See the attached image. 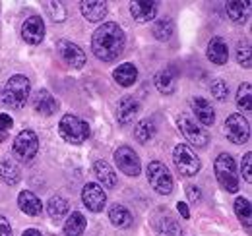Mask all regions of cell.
<instances>
[{
  "mask_svg": "<svg viewBox=\"0 0 252 236\" xmlns=\"http://www.w3.org/2000/svg\"><path fill=\"white\" fill-rule=\"evenodd\" d=\"M33 109L43 117H53L59 111V101L47 89H39L33 97Z\"/></svg>",
  "mask_w": 252,
  "mask_h": 236,
  "instance_id": "14",
  "label": "cell"
},
{
  "mask_svg": "<svg viewBox=\"0 0 252 236\" xmlns=\"http://www.w3.org/2000/svg\"><path fill=\"white\" fill-rule=\"evenodd\" d=\"M177 209H179V213H181V217H183V219H189V217H190V213H189V206H187V204H183V202H179V204H177Z\"/></svg>",
  "mask_w": 252,
  "mask_h": 236,
  "instance_id": "41",
  "label": "cell"
},
{
  "mask_svg": "<svg viewBox=\"0 0 252 236\" xmlns=\"http://www.w3.org/2000/svg\"><path fill=\"white\" fill-rule=\"evenodd\" d=\"M237 62L245 68H251V43L243 41L237 45Z\"/></svg>",
  "mask_w": 252,
  "mask_h": 236,
  "instance_id": "34",
  "label": "cell"
},
{
  "mask_svg": "<svg viewBox=\"0 0 252 236\" xmlns=\"http://www.w3.org/2000/svg\"><path fill=\"white\" fill-rule=\"evenodd\" d=\"M190 107H192V111H194V115H196L200 124L212 126V124L216 122V111H214V107H212V103H210L208 99H204V97H194V99L190 101Z\"/></svg>",
  "mask_w": 252,
  "mask_h": 236,
  "instance_id": "15",
  "label": "cell"
},
{
  "mask_svg": "<svg viewBox=\"0 0 252 236\" xmlns=\"http://www.w3.org/2000/svg\"><path fill=\"white\" fill-rule=\"evenodd\" d=\"M0 178H2L4 184L16 186V184L20 182V178H22L18 165L12 163V161H8V159H2V161H0Z\"/></svg>",
  "mask_w": 252,
  "mask_h": 236,
  "instance_id": "28",
  "label": "cell"
},
{
  "mask_svg": "<svg viewBox=\"0 0 252 236\" xmlns=\"http://www.w3.org/2000/svg\"><path fill=\"white\" fill-rule=\"evenodd\" d=\"M57 53L66 66L74 68V70H80L86 66V53L72 41H66V39H61L57 43Z\"/></svg>",
  "mask_w": 252,
  "mask_h": 236,
  "instance_id": "10",
  "label": "cell"
},
{
  "mask_svg": "<svg viewBox=\"0 0 252 236\" xmlns=\"http://www.w3.org/2000/svg\"><path fill=\"white\" fill-rule=\"evenodd\" d=\"M216 178L220 182V186L229 192V194H237L239 188H241V182H239V177H237V163L235 159L229 155V153H221L220 157L216 159Z\"/></svg>",
  "mask_w": 252,
  "mask_h": 236,
  "instance_id": "3",
  "label": "cell"
},
{
  "mask_svg": "<svg viewBox=\"0 0 252 236\" xmlns=\"http://www.w3.org/2000/svg\"><path fill=\"white\" fill-rule=\"evenodd\" d=\"M115 163L126 177H138L142 173V163H140L138 153L134 149L126 148V146L115 151Z\"/></svg>",
  "mask_w": 252,
  "mask_h": 236,
  "instance_id": "11",
  "label": "cell"
},
{
  "mask_svg": "<svg viewBox=\"0 0 252 236\" xmlns=\"http://www.w3.org/2000/svg\"><path fill=\"white\" fill-rule=\"evenodd\" d=\"M49 6H51V14H53V18H55L57 22H64L66 12H64L63 4H61V2H51Z\"/></svg>",
  "mask_w": 252,
  "mask_h": 236,
  "instance_id": "37",
  "label": "cell"
},
{
  "mask_svg": "<svg viewBox=\"0 0 252 236\" xmlns=\"http://www.w3.org/2000/svg\"><path fill=\"white\" fill-rule=\"evenodd\" d=\"M12 124H14L12 117H8V115L0 113V142L6 138V134H8V132H10V128H12Z\"/></svg>",
  "mask_w": 252,
  "mask_h": 236,
  "instance_id": "36",
  "label": "cell"
},
{
  "mask_svg": "<svg viewBox=\"0 0 252 236\" xmlns=\"http://www.w3.org/2000/svg\"><path fill=\"white\" fill-rule=\"evenodd\" d=\"M154 229L159 236H181V225L169 213H158L154 217Z\"/></svg>",
  "mask_w": 252,
  "mask_h": 236,
  "instance_id": "18",
  "label": "cell"
},
{
  "mask_svg": "<svg viewBox=\"0 0 252 236\" xmlns=\"http://www.w3.org/2000/svg\"><path fill=\"white\" fill-rule=\"evenodd\" d=\"M68 202L64 200L63 196H53L51 200H49V204H47V211H49V215H51V219L53 221H61L64 215L68 213Z\"/></svg>",
  "mask_w": 252,
  "mask_h": 236,
  "instance_id": "30",
  "label": "cell"
},
{
  "mask_svg": "<svg viewBox=\"0 0 252 236\" xmlns=\"http://www.w3.org/2000/svg\"><path fill=\"white\" fill-rule=\"evenodd\" d=\"M187 194H189V200L192 204H198L202 200V190L198 186H189L187 188Z\"/></svg>",
  "mask_w": 252,
  "mask_h": 236,
  "instance_id": "39",
  "label": "cell"
},
{
  "mask_svg": "<svg viewBox=\"0 0 252 236\" xmlns=\"http://www.w3.org/2000/svg\"><path fill=\"white\" fill-rule=\"evenodd\" d=\"M225 136L229 142L237 144V146H243L249 142L251 138V124L249 120L243 117V115H229L227 120H225Z\"/></svg>",
  "mask_w": 252,
  "mask_h": 236,
  "instance_id": "8",
  "label": "cell"
},
{
  "mask_svg": "<svg viewBox=\"0 0 252 236\" xmlns=\"http://www.w3.org/2000/svg\"><path fill=\"white\" fill-rule=\"evenodd\" d=\"M18 206H20V209H22L26 215H30V217H37V215H41V211H43L41 200H39L33 192H30V190L20 192V196H18Z\"/></svg>",
  "mask_w": 252,
  "mask_h": 236,
  "instance_id": "20",
  "label": "cell"
},
{
  "mask_svg": "<svg viewBox=\"0 0 252 236\" xmlns=\"http://www.w3.org/2000/svg\"><path fill=\"white\" fill-rule=\"evenodd\" d=\"M138 113H140V103H138L134 97L126 95V97L121 99V103H119V109H117V120H119V124L128 126L130 122H134V118L138 117Z\"/></svg>",
  "mask_w": 252,
  "mask_h": 236,
  "instance_id": "17",
  "label": "cell"
},
{
  "mask_svg": "<svg viewBox=\"0 0 252 236\" xmlns=\"http://www.w3.org/2000/svg\"><path fill=\"white\" fill-rule=\"evenodd\" d=\"M86 217L80 211H72V215L64 223V236H82L86 231Z\"/></svg>",
  "mask_w": 252,
  "mask_h": 236,
  "instance_id": "26",
  "label": "cell"
},
{
  "mask_svg": "<svg viewBox=\"0 0 252 236\" xmlns=\"http://www.w3.org/2000/svg\"><path fill=\"white\" fill-rule=\"evenodd\" d=\"M0 236H12V227L6 217L0 215Z\"/></svg>",
  "mask_w": 252,
  "mask_h": 236,
  "instance_id": "40",
  "label": "cell"
},
{
  "mask_svg": "<svg viewBox=\"0 0 252 236\" xmlns=\"http://www.w3.org/2000/svg\"><path fill=\"white\" fill-rule=\"evenodd\" d=\"M126 35L123 28L115 22H107L95 30L92 37V51L99 60L103 62H113L119 59L125 51Z\"/></svg>",
  "mask_w": 252,
  "mask_h": 236,
  "instance_id": "1",
  "label": "cell"
},
{
  "mask_svg": "<svg viewBox=\"0 0 252 236\" xmlns=\"http://www.w3.org/2000/svg\"><path fill=\"white\" fill-rule=\"evenodd\" d=\"M80 8H82V14L88 22H103V18L107 16V4L105 2H95V0H84L80 2Z\"/></svg>",
  "mask_w": 252,
  "mask_h": 236,
  "instance_id": "21",
  "label": "cell"
},
{
  "mask_svg": "<svg viewBox=\"0 0 252 236\" xmlns=\"http://www.w3.org/2000/svg\"><path fill=\"white\" fill-rule=\"evenodd\" d=\"M82 202H84V206L88 207L90 211L99 213V211H103L105 206H107V194L103 192V188L99 184L88 182L82 188Z\"/></svg>",
  "mask_w": 252,
  "mask_h": 236,
  "instance_id": "12",
  "label": "cell"
},
{
  "mask_svg": "<svg viewBox=\"0 0 252 236\" xmlns=\"http://www.w3.org/2000/svg\"><path fill=\"white\" fill-rule=\"evenodd\" d=\"M251 161H252V155L251 153H247L245 155V159H243V167H241V171H243V178H245V182H252V175H251Z\"/></svg>",
  "mask_w": 252,
  "mask_h": 236,
  "instance_id": "38",
  "label": "cell"
},
{
  "mask_svg": "<svg viewBox=\"0 0 252 236\" xmlns=\"http://www.w3.org/2000/svg\"><path fill=\"white\" fill-rule=\"evenodd\" d=\"M206 55H208L210 62L221 66V64H225V62L229 60V47H227V43H225L221 37H214V39L208 43Z\"/></svg>",
  "mask_w": 252,
  "mask_h": 236,
  "instance_id": "19",
  "label": "cell"
},
{
  "mask_svg": "<svg viewBox=\"0 0 252 236\" xmlns=\"http://www.w3.org/2000/svg\"><path fill=\"white\" fill-rule=\"evenodd\" d=\"M156 88H158V91L163 93V95L175 93V88H177V72H175L173 68L161 70L158 76H156Z\"/></svg>",
  "mask_w": 252,
  "mask_h": 236,
  "instance_id": "23",
  "label": "cell"
},
{
  "mask_svg": "<svg viewBox=\"0 0 252 236\" xmlns=\"http://www.w3.org/2000/svg\"><path fill=\"white\" fill-rule=\"evenodd\" d=\"M225 12L233 24H245L251 14V4L249 2H227Z\"/></svg>",
  "mask_w": 252,
  "mask_h": 236,
  "instance_id": "25",
  "label": "cell"
},
{
  "mask_svg": "<svg viewBox=\"0 0 252 236\" xmlns=\"http://www.w3.org/2000/svg\"><path fill=\"white\" fill-rule=\"evenodd\" d=\"M109 219L117 229H128L132 225V213L125 206H119V204L109 207Z\"/></svg>",
  "mask_w": 252,
  "mask_h": 236,
  "instance_id": "27",
  "label": "cell"
},
{
  "mask_svg": "<svg viewBox=\"0 0 252 236\" xmlns=\"http://www.w3.org/2000/svg\"><path fill=\"white\" fill-rule=\"evenodd\" d=\"M173 161H175L177 171L183 177H194L200 171V167H202L200 159L196 157V153L187 144H179L175 148V151H173Z\"/></svg>",
  "mask_w": 252,
  "mask_h": 236,
  "instance_id": "6",
  "label": "cell"
},
{
  "mask_svg": "<svg viewBox=\"0 0 252 236\" xmlns=\"http://www.w3.org/2000/svg\"><path fill=\"white\" fill-rule=\"evenodd\" d=\"M130 14L138 24H150L158 16V2H130Z\"/></svg>",
  "mask_w": 252,
  "mask_h": 236,
  "instance_id": "16",
  "label": "cell"
},
{
  "mask_svg": "<svg viewBox=\"0 0 252 236\" xmlns=\"http://www.w3.org/2000/svg\"><path fill=\"white\" fill-rule=\"evenodd\" d=\"M113 80H115L119 86H123V88H130V86H134V82L138 80V68H136L134 64H130V62H125V64H121V66L113 72Z\"/></svg>",
  "mask_w": 252,
  "mask_h": 236,
  "instance_id": "22",
  "label": "cell"
},
{
  "mask_svg": "<svg viewBox=\"0 0 252 236\" xmlns=\"http://www.w3.org/2000/svg\"><path fill=\"white\" fill-rule=\"evenodd\" d=\"M210 91H212V97L216 101H225L227 95H229V86L223 82V80H214L210 84Z\"/></svg>",
  "mask_w": 252,
  "mask_h": 236,
  "instance_id": "35",
  "label": "cell"
},
{
  "mask_svg": "<svg viewBox=\"0 0 252 236\" xmlns=\"http://www.w3.org/2000/svg\"><path fill=\"white\" fill-rule=\"evenodd\" d=\"M235 215L249 231L251 229V202L247 198H237L235 200Z\"/></svg>",
  "mask_w": 252,
  "mask_h": 236,
  "instance_id": "32",
  "label": "cell"
},
{
  "mask_svg": "<svg viewBox=\"0 0 252 236\" xmlns=\"http://www.w3.org/2000/svg\"><path fill=\"white\" fill-rule=\"evenodd\" d=\"M22 37L30 45H39L45 39V22L41 16H30L22 26Z\"/></svg>",
  "mask_w": 252,
  "mask_h": 236,
  "instance_id": "13",
  "label": "cell"
},
{
  "mask_svg": "<svg viewBox=\"0 0 252 236\" xmlns=\"http://www.w3.org/2000/svg\"><path fill=\"white\" fill-rule=\"evenodd\" d=\"M12 151H14V155L20 161L30 163L33 157L37 155V151H39V138H37V134L33 130H22L16 136V140H14Z\"/></svg>",
  "mask_w": 252,
  "mask_h": 236,
  "instance_id": "7",
  "label": "cell"
},
{
  "mask_svg": "<svg viewBox=\"0 0 252 236\" xmlns=\"http://www.w3.org/2000/svg\"><path fill=\"white\" fill-rule=\"evenodd\" d=\"M237 107L243 109L245 113L251 111V84L249 82L241 84V88L237 91Z\"/></svg>",
  "mask_w": 252,
  "mask_h": 236,
  "instance_id": "33",
  "label": "cell"
},
{
  "mask_svg": "<svg viewBox=\"0 0 252 236\" xmlns=\"http://www.w3.org/2000/svg\"><path fill=\"white\" fill-rule=\"evenodd\" d=\"M156 132H158L156 122L150 120V118H146V120H140V122H138L136 130H134V136H136V140H138L140 144H148V142L156 136Z\"/></svg>",
  "mask_w": 252,
  "mask_h": 236,
  "instance_id": "29",
  "label": "cell"
},
{
  "mask_svg": "<svg viewBox=\"0 0 252 236\" xmlns=\"http://www.w3.org/2000/svg\"><path fill=\"white\" fill-rule=\"evenodd\" d=\"M146 177H148L150 186L161 196H169L173 192V175L161 161H152L148 165Z\"/></svg>",
  "mask_w": 252,
  "mask_h": 236,
  "instance_id": "5",
  "label": "cell"
},
{
  "mask_svg": "<svg viewBox=\"0 0 252 236\" xmlns=\"http://www.w3.org/2000/svg\"><path fill=\"white\" fill-rule=\"evenodd\" d=\"M94 173H95V177H97V180H99L105 188H115V186H117V175H115V171L111 169V165H109L107 161H103V159L95 161Z\"/></svg>",
  "mask_w": 252,
  "mask_h": 236,
  "instance_id": "24",
  "label": "cell"
},
{
  "mask_svg": "<svg viewBox=\"0 0 252 236\" xmlns=\"http://www.w3.org/2000/svg\"><path fill=\"white\" fill-rule=\"evenodd\" d=\"M177 124H179V128H181L183 136L189 140L192 146H196V148H206V146L210 144V136L196 124V120L192 117L181 115V117L177 118Z\"/></svg>",
  "mask_w": 252,
  "mask_h": 236,
  "instance_id": "9",
  "label": "cell"
},
{
  "mask_svg": "<svg viewBox=\"0 0 252 236\" xmlns=\"http://www.w3.org/2000/svg\"><path fill=\"white\" fill-rule=\"evenodd\" d=\"M59 132L64 142L80 146L90 138V126L86 120H82L76 115H64L59 122Z\"/></svg>",
  "mask_w": 252,
  "mask_h": 236,
  "instance_id": "4",
  "label": "cell"
},
{
  "mask_svg": "<svg viewBox=\"0 0 252 236\" xmlns=\"http://www.w3.org/2000/svg\"><path fill=\"white\" fill-rule=\"evenodd\" d=\"M154 37L158 39V41H169L171 37H173V33H175V24H173V20L171 18H163V20H159L154 24Z\"/></svg>",
  "mask_w": 252,
  "mask_h": 236,
  "instance_id": "31",
  "label": "cell"
},
{
  "mask_svg": "<svg viewBox=\"0 0 252 236\" xmlns=\"http://www.w3.org/2000/svg\"><path fill=\"white\" fill-rule=\"evenodd\" d=\"M30 91H32L30 80L22 74H16L6 82L4 88L0 89V101L6 107L22 109V107H26V103L30 99Z\"/></svg>",
  "mask_w": 252,
  "mask_h": 236,
  "instance_id": "2",
  "label": "cell"
},
{
  "mask_svg": "<svg viewBox=\"0 0 252 236\" xmlns=\"http://www.w3.org/2000/svg\"><path fill=\"white\" fill-rule=\"evenodd\" d=\"M22 236H43V235H41L37 229H28V231H26V233H24Z\"/></svg>",
  "mask_w": 252,
  "mask_h": 236,
  "instance_id": "42",
  "label": "cell"
}]
</instances>
